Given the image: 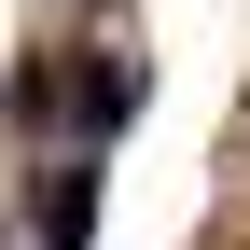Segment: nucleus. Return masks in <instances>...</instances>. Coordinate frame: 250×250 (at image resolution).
Segmentation results:
<instances>
[{
    "instance_id": "1",
    "label": "nucleus",
    "mask_w": 250,
    "mask_h": 250,
    "mask_svg": "<svg viewBox=\"0 0 250 250\" xmlns=\"http://www.w3.org/2000/svg\"><path fill=\"white\" fill-rule=\"evenodd\" d=\"M83 223H98V181L70 167V181H56V195H42V250H83Z\"/></svg>"
},
{
    "instance_id": "2",
    "label": "nucleus",
    "mask_w": 250,
    "mask_h": 250,
    "mask_svg": "<svg viewBox=\"0 0 250 250\" xmlns=\"http://www.w3.org/2000/svg\"><path fill=\"white\" fill-rule=\"evenodd\" d=\"M125 111H139V70H98V83H83V125H98V139H111Z\"/></svg>"
}]
</instances>
